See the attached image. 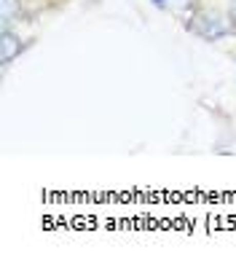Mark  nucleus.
<instances>
[{
	"label": "nucleus",
	"mask_w": 236,
	"mask_h": 263,
	"mask_svg": "<svg viewBox=\"0 0 236 263\" xmlns=\"http://www.w3.org/2000/svg\"><path fill=\"white\" fill-rule=\"evenodd\" d=\"M231 27L236 30V0H231Z\"/></svg>",
	"instance_id": "5"
},
{
	"label": "nucleus",
	"mask_w": 236,
	"mask_h": 263,
	"mask_svg": "<svg viewBox=\"0 0 236 263\" xmlns=\"http://www.w3.org/2000/svg\"><path fill=\"white\" fill-rule=\"evenodd\" d=\"M0 49H3V62H11V59L19 54L22 43H19L16 35H11L8 30H3V32H0Z\"/></svg>",
	"instance_id": "2"
},
{
	"label": "nucleus",
	"mask_w": 236,
	"mask_h": 263,
	"mask_svg": "<svg viewBox=\"0 0 236 263\" xmlns=\"http://www.w3.org/2000/svg\"><path fill=\"white\" fill-rule=\"evenodd\" d=\"M14 19H19V0H0V27L8 30Z\"/></svg>",
	"instance_id": "3"
},
{
	"label": "nucleus",
	"mask_w": 236,
	"mask_h": 263,
	"mask_svg": "<svg viewBox=\"0 0 236 263\" xmlns=\"http://www.w3.org/2000/svg\"><path fill=\"white\" fill-rule=\"evenodd\" d=\"M188 30L193 35H199V38H204V41H220V38H226V35H231L233 27L218 14V11H204V14L193 16V22H188Z\"/></svg>",
	"instance_id": "1"
},
{
	"label": "nucleus",
	"mask_w": 236,
	"mask_h": 263,
	"mask_svg": "<svg viewBox=\"0 0 236 263\" xmlns=\"http://www.w3.org/2000/svg\"><path fill=\"white\" fill-rule=\"evenodd\" d=\"M156 8H161V11H172V14H180L183 8H188L191 6V0H150Z\"/></svg>",
	"instance_id": "4"
}]
</instances>
